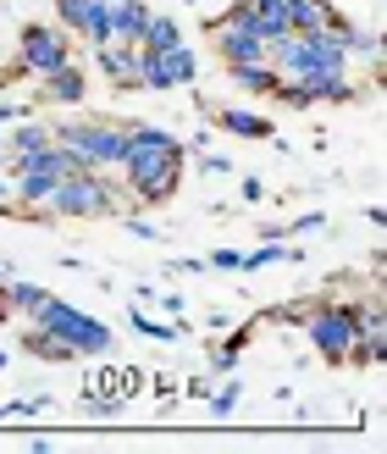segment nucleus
I'll list each match as a JSON object with an SVG mask.
<instances>
[{
    "mask_svg": "<svg viewBox=\"0 0 387 454\" xmlns=\"http://www.w3.org/2000/svg\"><path fill=\"white\" fill-rule=\"evenodd\" d=\"M183 139L172 128H155V122H128V145H122V177H128V194L139 206H166L183 184Z\"/></svg>",
    "mask_w": 387,
    "mask_h": 454,
    "instance_id": "obj_1",
    "label": "nucleus"
},
{
    "mask_svg": "<svg viewBox=\"0 0 387 454\" xmlns=\"http://www.w3.org/2000/svg\"><path fill=\"white\" fill-rule=\"evenodd\" d=\"M117 206H122V184L105 167H89V172L61 177L44 211H50L56 222H100V216H111Z\"/></svg>",
    "mask_w": 387,
    "mask_h": 454,
    "instance_id": "obj_2",
    "label": "nucleus"
},
{
    "mask_svg": "<svg viewBox=\"0 0 387 454\" xmlns=\"http://www.w3.org/2000/svg\"><path fill=\"white\" fill-rule=\"evenodd\" d=\"M266 61L277 67V78H327V73H349V56L337 51V44H327L321 34H277L266 39Z\"/></svg>",
    "mask_w": 387,
    "mask_h": 454,
    "instance_id": "obj_3",
    "label": "nucleus"
},
{
    "mask_svg": "<svg viewBox=\"0 0 387 454\" xmlns=\"http://www.w3.org/2000/svg\"><path fill=\"white\" fill-rule=\"evenodd\" d=\"M50 139L83 155L89 167H117L122 145H128V122L122 117H66V122H50Z\"/></svg>",
    "mask_w": 387,
    "mask_h": 454,
    "instance_id": "obj_4",
    "label": "nucleus"
},
{
    "mask_svg": "<svg viewBox=\"0 0 387 454\" xmlns=\"http://www.w3.org/2000/svg\"><path fill=\"white\" fill-rule=\"evenodd\" d=\"M299 327L310 333V344L315 355L327 360V366H349V355L360 344V322H354V300H321V305H310L299 316Z\"/></svg>",
    "mask_w": 387,
    "mask_h": 454,
    "instance_id": "obj_5",
    "label": "nucleus"
},
{
    "mask_svg": "<svg viewBox=\"0 0 387 454\" xmlns=\"http://www.w3.org/2000/svg\"><path fill=\"white\" fill-rule=\"evenodd\" d=\"M34 327H44L50 338H61L73 355H105L111 349V327L105 322H95V316H83L78 305H66V300H44V310L34 316Z\"/></svg>",
    "mask_w": 387,
    "mask_h": 454,
    "instance_id": "obj_6",
    "label": "nucleus"
},
{
    "mask_svg": "<svg viewBox=\"0 0 387 454\" xmlns=\"http://www.w3.org/2000/svg\"><path fill=\"white\" fill-rule=\"evenodd\" d=\"M17 61L28 67V78L56 73V67L73 61V34H66L61 22H22V34H17Z\"/></svg>",
    "mask_w": 387,
    "mask_h": 454,
    "instance_id": "obj_7",
    "label": "nucleus"
},
{
    "mask_svg": "<svg viewBox=\"0 0 387 454\" xmlns=\"http://www.w3.org/2000/svg\"><path fill=\"white\" fill-rule=\"evenodd\" d=\"M199 73V61L189 44H172V51H139V89L155 95H172V89H189Z\"/></svg>",
    "mask_w": 387,
    "mask_h": 454,
    "instance_id": "obj_8",
    "label": "nucleus"
},
{
    "mask_svg": "<svg viewBox=\"0 0 387 454\" xmlns=\"http://www.w3.org/2000/svg\"><path fill=\"white\" fill-rule=\"evenodd\" d=\"M205 34L216 39V56L227 61V67H244V61H266V34H255L244 17H233V12H221V17H211L205 22Z\"/></svg>",
    "mask_w": 387,
    "mask_h": 454,
    "instance_id": "obj_9",
    "label": "nucleus"
},
{
    "mask_svg": "<svg viewBox=\"0 0 387 454\" xmlns=\"http://www.w3.org/2000/svg\"><path fill=\"white\" fill-rule=\"evenodd\" d=\"M89 100V78L78 61L56 67V73H39V100L34 106H83Z\"/></svg>",
    "mask_w": 387,
    "mask_h": 454,
    "instance_id": "obj_10",
    "label": "nucleus"
},
{
    "mask_svg": "<svg viewBox=\"0 0 387 454\" xmlns=\"http://www.w3.org/2000/svg\"><path fill=\"white\" fill-rule=\"evenodd\" d=\"M95 67H100V78L111 89H139V44H128V39H111L95 51Z\"/></svg>",
    "mask_w": 387,
    "mask_h": 454,
    "instance_id": "obj_11",
    "label": "nucleus"
},
{
    "mask_svg": "<svg viewBox=\"0 0 387 454\" xmlns=\"http://www.w3.org/2000/svg\"><path fill=\"white\" fill-rule=\"evenodd\" d=\"M233 17H244L255 34H266V39H277V34H288V0H238L233 6Z\"/></svg>",
    "mask_w": 387,
    "mask_h": 454,
    "instance_id": "obj_12",
    "label": "nucleus"
},
{
    "mask_svg": "<svg viewBox=\"0 0 387 454\" xmlns=\"http://www.w3.org/2000/svg\"><path fill=\"white\" fill-rule=\"evenodd\" d=\"M105 22H111V39L139 44L144 22H150V6H144V0H105Z\"/></svg>",
    "mask_w": 387,
    "mask_h": 454,
    "instance_id": "obj_13",
    "label": "nucleus"
},
{
    "mask_svg": "<svg viewBox=\"0 0 387 454\" xmlns=\"http://www.w3.org/2000/svg\"><path fill=\"white\" fill-rule=\"evenodd\" d=\"M216 128H227L233 139H271V117H260V111H238V106H221L216 111Z\"/></svg>",
    "mask_w": 387,
    "mask_h": 454,
    "instance_id": "obj_14",
    "label": "nucleus"
},
{
    "mask_svg": "<svg viewBox=\"0 0 387 454\" xmlns=\"http://www.w3.org/2000/svg\"><path fill=\"white\" fill-rule=\"evenodd\" d=\"M332 12V0H288V34H321Z\"/></svg>",
    "mask_w": 387,
    "mask_h": 454,
    "instance_id": "obj_15",
    "label": "nucleus"
},
{
    "mask_svg": "<svg viewBox=\"0 0 387 454\" xmlns=\"http://www.w3.org/2000/svg\"><path fill=\"white\" fill-rule=\"evenodd\" d=\"M17 122H22V128H6V155H34V150L50 145V122H34L28 111H22Z\"/></svg>",
    "mask_w": 387,
    "mask_h": 454,
    "instance_id": "obj_16",
    "label": "nucleus"
},
{
    "mask_svg": "<svg viewBox=\"0 0 387 454\" xmlns=\"http://www.w3.org/2000/svg\"><path fill=\"white\" fill-rule=\"evenodd\" d=\"M227 73H233V83L244 89V95L271 100V89H277V67L271 61H244V67H227Z\"/></svg>",
    "mask_w": 387,
    "mask_h": 454,
    "instance_id": "obj_17",
    "label": "nucleus"
},
{
    "mask_svg": "<svg viewBox=\"0 0 387 454\" xmlns=\"http://www.w3.org/2000/svg\"><path fill=\"white\" fill-rule=\"evenodd\" d=\"M95 17H105V0H56V22H61L73 39H83V28H89Z\"/></svg>",
    "mask_w": 387,
    "mask_h": 454,
    "instance_id": "obj_18",
    "label": "nucleus"
},
{
    "mask_svg": "<svg viewBox=\"0 0 387 454\" xmlns=\"http://www.w3.org/2000/svg\"><path fill=\"white\" fill-rule=\"evenodd\" d=\"M288 261H305V249H288L283 239H266V244H255V255H244L238 271H266V266H288Z\"/></svg>",
    "mask_w": 387,
    "mask_h": 454,
    "instance_id": "obj_19",
    "label": "nucleus"
},
{
    "mask_svg": "<svg viewBox=\"0 0 387 454\" xmlns=\"http://www.w3.org/2000/svg\"><path fill=\"white\" fill-rule=\"evenodd\" d=\"M172 44H183V28H177L172 17H155L144 22V34H139V51H172Z\"/></svg>",
    "mask_w": 387,
    "mask_h": 454,
    "instance_id": "obj_20",
    "label": "nucleus"
},
{
    "mask_svg": "<svg viewBox=\"0 0 387 454\" xmlns=\"http://www.w3.org/2000/svg\"><path fill=\"white\" fill-rule=\"evenodd\" d=\"M6 300H12V310H22V316H39L44 310V300H50V288H39V283H6Z\"/></svg>",
    "mask_w": 387,
    "mask_h": 454,
    "instance_id": "obj_21",
    "label": "nucleus"
},
{
    "mask_svg": "<svg viewBox=\"0 0 387 454\" xmlns=\"http://www.w3.org/2000/svg\"><path fill=\"white\" fill-rule=\"evenodd\" d=\"M22 349L39 355V360H73V349H66L61 338H50L44 327H28V333H22Z\"/></svg>",
    "mask_w": 387,
    "mask_h": 454,
    "instance_id": "obj_22",
    "label": "nucleus"
},
{
    "mask_svg": "<svg viewBox=\"0 0 387 454\" xmlns=\"http://www.w3.org/2000/svg\"><path fill=\"white\" fill-rule=\"evenodd\" d=\"M244 344H249V327H238L233 338H227V344H216V349H211V372H216V377H227V372L238 366V355H244Z\"/></svg>",
    "mask_w": 387,
    "mask_h": 454,
    "instance_id": "obj_23",
    "label": "nucleus"
},
{
    "mask_svg": "<svg viewBox=\"0 0 387 454\" xmlns=\"http://www.w3.org/2000/svg\"><path fill=\"white\" fill-rule=\"evenodd\" d=\"M205 399H211V411H216V416H233V411H238V399H244V388H238V382H221V388H216V394H205Z\"/></svg>",
    "mask_w": 387,
    "mask_h": 454,
    "instance_id": "obj_24",
    "label": "nucleus"
},
{
    "mask_svg": "<svg viewBox=\"0 0 387 454\" xmlns=\"http://www.w3.org/2000/svg\"><path fill=\"white\" fill-rule=\"evenodd\" d=\"M128 322H133V327H139L144 338H161V344H166V338H177V333H183V327H172V322H150V316H139V310H133V316H128Z\"/></svg>",
    "mask_w": 387,
    "mask_h": 454,
    "instance_id": "obj_25",
    "label": "nucleus"
},
{
    "mask_svg": "<svg viewBox=\"0 0 387 454\" xmlns=\"http://www.w3.org/2000/svg\"><path fill=\"white\" fill-rule=\"evenodd\" d=\"M321 227H327V216H321V211H310V216H293L283 233H321Z\"/></svg>",
    "mask_w": 387,
    "mask_h": 454,
    "instance_id": "obj_26",
    "label": "nucleus"
},
{
    "mask_svg": "<svg viewBox=\"0 0 387 454\" xmlns=\"http://www.w3.org/2000/svg\"><path fill=\"white\" fill-rule=\"evenodd\" d=\"M211 266H216V271H238V266H244V255H238V249H216Z\"/></svg>",
    "mask_w": 387,
    "mask_h": 454,
    "instance_id": "obj_27",
    "label": "nucleus"
},
{
    "mask_svg": "<svg viewBox=\"0 0 387 454\" xmlns=\"http://www.w3.org/2000/svg\"><path fill=\"white\" fill-rule=\"evenodd\" d=\"M122 222H128L133 239H161V227H155V222H139V216H122Z\"/></svg>",
    "mask_w": 387,
    "mask_h": 454,
    "instance_id": "obj_28",
    "label": "nucleus"
},
{
    "mask_svg": "<svg viewBox=\"0 0 387 454\" xmlns=\"http://www.w3.org/2000/svg\"><path fill=\"white\" fill-rule=\"evenodd\" d=\"M22 111H28V106H0V145H6V128L22 117Z\"/></svg>",
    "mask_w": 387,
    "mask_h": 454,
    "instance_id": "obj_29",
    "label": "nucleus"
},
{
    "mask_svg": "<svg viewBox=\"0 0 387 454\" xmlns=\"http://www.w3.org/2000/svg\"><path fill=\"white\" fill-rule=\"evenodd\" d=\"M244 200H266V184H260V177H244Z\"/></svg>",
    "mask_w": 387,
    "mask_h": 454,
    "instance_id": "obj_30",
    "label": "nucleus"
},
{
    "mask_svg": "<svg viewBox=\"0 0 387 454\" xmlns=\"http://www.w3.org/2000/svg\"><path fill=\"white\" fill-rule=\"evenodd\" d=\"M0 322H12V300H6V283H0Z\"/></svg>",
    "mask_w": 387,
    "mask_h": 454,
    "instance_id": "obj_31",
    "label": "nucleus"
},
{
    "mask_svg": "<svg viewBox=\"0 0 387 454\" xmlns=\"http://www.w3.org/2000/svg\"><path fill=\"white\" fill-rule=\"evenodd\" d=\"M0 283H12V266L6 261H0Z\"/></svg>",
    "mask_w": 387,
    "mask_h": 454,
    "instance_id": "obj_32",
    "label": "nucleus"
},
{
    "mask_svg": "<svg viewBox=\"0 0 387 454\" xmlns=\"http://www.w3.org/2000/svg\"><path fill=\"white\" fill-rule=\"evenodd\" d=\"M0 372H6V349H0Z\"/></svg>",
    "mask_w": 387,
    "mask_h": 454,
    "instance_id": "obj_33",
    "label": "nucleus"
}]
</instances>
